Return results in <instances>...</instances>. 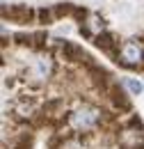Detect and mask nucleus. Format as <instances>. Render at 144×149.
<instances>
[{"label": "nucleus", "mask_w": 144, "mask_h": 149, "mask_svg": "<svg viewBox=\"0 0 144 149\" xmlns=\"http://www.w3.org/2000/svg\"><path fill=\"white\" fill-rule=\"evenodd\" d=\"M96 46H98L101 51L110 53V55H119V48H117V39L112 37V35H101V37L96 39Z\"/></svg>", "instance_id": "obj_5"}, {"label": "nucleus", "mask_w": 144, "mask_h": 149, "mask_svg": "<svg viewBox=\"0 0 144 149\" xmlns=\"http://www.w3.org/2000/svg\"><path fill=\"white\" fill-rule=\"evenodd\" d=\"M126 87L133 94H140V92H142V83H140V80H133V78H128V80H126Z\"/></svg>", "instance_id": "obj_10"}, {"label": "nucleus", "mask_w": 144, "mask_h": 149, "mask_svg": "<svg viewBox=\"0 0 144 149\" xmlns=\"http://www.w3.org/2000/svg\"><path fill=\"white\" fill-rule=\"evenodd\" d=\"M117 62H121L128 69H135L144 62V44L137 41V39H128L121 44L119 48V55H117Z\"/></svg>", "instance_id": "obj_1"}, {"label": "nucleus", "mask_w": 144, "mask_h": 149, "mask_svg": "<svg viewBox=\"0 0 144 149\" xmlns=\"http://www.w3.org/2000/svg\"><path fill=\"white\" fill-rule=\"evenodd\" d=\"M5 12V16H9V21H14V23H30L32 16H35L37 12L35 9H30L28 5H14V7H5L2 9Z\"/></svg>", "instance_id": "obj_4"}, {"label": "nucleus", "mask_w": 144, "mask_h": 149, "mask_svg": "<svg viewBox=\"0 0 144 149\" xmlns=\"http://www.w3.org/2000/svg\"><path fill=\"white\" fill-rule=\"evenodd\" d=\"M101 115L103 112L94 106H82L78 110H73L69 115V124H71L75 131H87V129H94L98 122H101Z\"/></svg>", "instance_id": "obj_2"}, {"label": "nucleus", "mask_w": 144, "mask_h": 149, "mask_svg": "<svg viewBox=\"0 0 144 149\" xmlns=\"http://www.w3.org/2000/svg\"><path fill=\"white\" fill-rule=\"evenodd\" d=\"M53 14L55 12H51V9H39V12H37L39 23H53Z\"/></svg>", "instance_id": "obj_9"}, {"label": "nucleus", "mask_w": 144, "mask_h": 149, "mask_svg": "<svg viewBox=\"0 0 144 149\" xmlns=\"http://www.w3.org/2000/svg\"><path fill=\"white\" fill-rule=\"evenodd\" d=\"M18 39H23V44H28L30 48H44L48 37L44 32H37V35H23V37H18Z\"/></svg>", "instance_id": "obj_7"}, {"label": "nucleus", "mask_w": 144, "mask_h": 149, "mask_svg": "<svg viewBox=\"0 0 144 149\" xmlns=\"http://www.w3.org/2000/svg\"><path fill=\"white\" fill-rule=\"evenodd\" d=\"M103 19L98 16V14H87V19L80 23V32L85 35V37H91V39H98L103 35Z\"/></svg>", "instance_id": "obj_3"}, {"label": "nucleus", "mask_w": 144, "mask_h": 149, "mask_svg": "<svg viewBox=\"0 0 144 149\" xmlns=\"http://www.w3.org/2000/svg\"><path fill=\"white\" fill-rule=\"evenodd\" d=\"M108 92H110V96H112V103H114V108H119V110H128V108H130V101L126 99V94L121 92L119 87H110Z\"/></svg>", "instance_id": "obj_6"}, {"label": "nucleus", "mask_w": 144, "mask_h": 149, "mask_svg": "<svg viewBox=\"0 0 144 149\" xmlns=\"http://www.w3.org/2000/svg\"><path fill=\"white\" fill-rule=\"evenodd\" d=\"M62 149H85V147H82V142L78 138H69V140L62 142Z\"/></svg>", "instance_id": "obj_8"}]
</instances>
